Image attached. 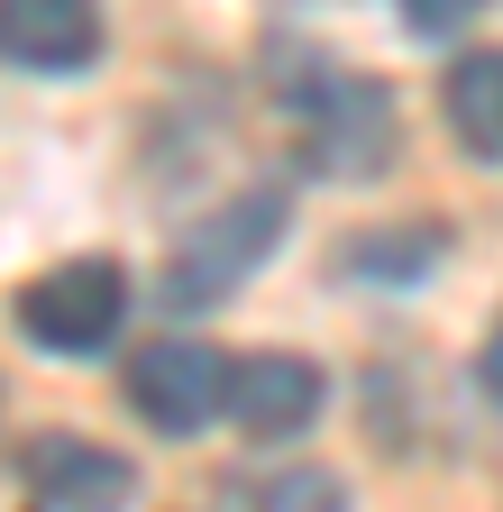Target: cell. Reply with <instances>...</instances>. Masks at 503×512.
I'll use <instances>...</instances> for the list:
<instances>
[{
    "instance_id": "6da1fadb",
    "label": "cell",
    "mask_w": 503,
    "mask_h": 512,
    "mask_svg": "<svg viewBox=\"0 0 503 512\" xmlns=\"http://www.w3.org/2000/svg\"><path fill=\"white\" fill-rule=\"evenodd\" d=\"M275 238H284V192L275 183L229 192L220 211H202L193 229L165 247V311H220L275 256Z\"/></svg>"
},
{
    "instance_id": "7a4b0ae2",
    "label": "cell",
    "mask_w": 503,
    "mask_h": 512,
    "mask_svg": "<svg viewBox=\"0 0 503 512\" xmlns=\"http://www.w3.org/2000/svg\"><path fill=\"white\" fill-rule=\"evenodd\" d=\"M19 330L55 357H92L119 339V320H129V275L110 266V256H74V266H46L37 284H19Z\"/></svg>"
},
{
    "instance_id": "3957f363",
    "label": "cell",
    "mask_w": 503,
    "mask_h": 512,
    "mask_svg": "<svg viewBox=\"0 0 503 512\" xmlns=\"http://www.w3.org/2000/svg\"><path fill=\"white\" fill-rule=\"evenodd\" d=\"M302 119V165L311 174H375L394 165V92L366 74H321L311 92H293Z\"/></svg>"
},
{
    "instance_id": "277c9868",
    "label": "cell",
    "mask_w": 503,
    "mask_h": 512,
    "mask_svg": "<svg viewBox=\"0 0 503 512\" xmlns=\"http://www.w3.org/2000/svg\"><path fill=\"white\" fill-rule=\"evenodd\" d=\"M129 412L165 439H193L211 412H229V357L202 339H156L129 357Z\"/></svg>"
},
{
    "instance_id": "5b68a950",
    "label": "cell",
    "mask_w": 503,
    "mask_h": 512,
    "mask_svg": "<svg viewBox=\"0 0 503 512\" xmlns=\"http://www.w3.org/2000/svg\"><path fill=\"white\" fill-rule=\"evenodd\" d=\"M19 494L28 512H119L138 494V467L101 439H74V430H37L19 448Z\"/></svg>"
},
{
    "instance_id": "8992f818",
    "label": "cell",
    "mask_w": 503,
    "mask_h": 512,
    "mask_svg": "<svg viewBox=\"0 0 503 512\" xmlns=\"http://www.w3.org/2000/svg\"><path fill=\"white\" fill-rule=\"evenodd\" d=\"M330 403V375L293 357V348H257V357H229V412L238 430H257V439H293L311 430V412Z\"/></svg>"
},
{
    "instance_id": "52a82bcc",
    "label": "cell",
    "mask_w": 503,
    "mask_h": 512,
    "mask_svg": "<svg viewBox=\"0 0 503 512\" xmlns=\"http://www.w3.org/2000/svg\"><path fill=\"white\" fill-rule=\"evenodd\" d=\"M101 55V19L83 0H0V64L28 74H83Z\"/></svg>"
},
{
    "instance_id": "ba28073f",
    "label": "cell",
    "mask_w": 503,
    "mask_h": 512,
    "mask_svg": "<svg viewBox=\"0 0 503 512\" xmlns=\"http://www.w3.org/2000/svg\"><path fill=\"white\" fill-rule=\"evenodd\" d=\"M449 128H458V147L476 165H503V46H476L449 64Z\"/></svg>"
},
{
    "instance_id": "9c48e42d",
    "label": "cell",
    "mask_w": 503,
    "mask_h": 512,
    "mask_svg": "<svg viewBox=\"0 0 503 512\" xmlns=\"http://www.w3.org/2000/svg\"><path fill=\"white\" fill-rule=\"evenodd\" d=\"M257 512H348V494H339L330 467H293V476H266L257 485Z\"/></svg>"
},
{
    "instance_id": "30bf717a",
    "label": "cell",
    "mask_w": 503,
    "mask_h": 512,
    "mask_svg": "<svg viewBox=\"0 0 503 512\" xmlns=\"http://www.w3.org/2000/svg\"><path fill=\"white\" fill-rule=\"evenodd\" d=\"M412 28H421V37H449V28H467V0H412Z\"/></svg>"
},
{
    "instance_id": "8fae6325",
    "label": "cell",
    "mask_w": 503,
    "mask_h": 512,
    "mask_svg": "<svg viewBox=\"0 0 503 512\" xmlns=\"http://www.w3.org/2000/svg\"><path fill=\"white\" fill-rule=\"evenodd\" d=\"M476 384L503 403V320H494V330H485V348H476Z\"/></svg>"
}]
</instances>
